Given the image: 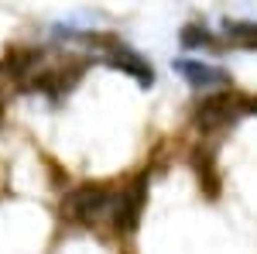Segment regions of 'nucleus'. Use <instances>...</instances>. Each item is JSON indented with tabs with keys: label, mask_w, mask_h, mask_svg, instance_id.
<instances>
[{
	"label": "nucleus",
	"mask_w": 257,
	"mask_h": 254,
	"mask_svg": "<svg viewBox=\"0 0 257 254\" xmlns=\"http://www.w3.org/2000/svg\"><path fill=\"white\" fill-rule=\"evenodd\" d=\"M182 45H185V48H196V52H202V48L213 52V48H216V38H213V31H209L206 24H202V28H199V24H189V28L182 31Z\"/></svg>",
	"instance_id": "3"
},
{
	"label": "nucleus",
	"mask_w": 257,
	"mask_h": 254,
	"mask_svg": "<svg viewBox=\"0 0 257 254\" xmlns=\"http://www.w3.org/2000/svg\"><path fill=\"white\" fill-rule=\"evenodd\" d=\"M172 65H175L178 76L196 90H226L230 86V72L206 59H175Z\"/></svg>",
	"instance_id": "1"
},
{
	"label": "nucleus",
	"mask_w": 257,
	"mask_h": 254,
	"mask_svg": "<svg viewBox=\"0 0 257 254\" xmlns=\"http://www.w3.org/2000/svg\"><path fill=\"white\" fill-rule=\"evenodd\" d=\"M223 35L230 48H257V21H223Z\"/></svg>",
	"instance_id": "2"
}]
</instances>
